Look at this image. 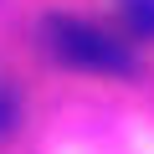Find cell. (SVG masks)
Listing matches in <instances>:
<instances>
[{
    "instance_id": "obj_2",
    "label": "cell",
    "mask_w": 154,
    "mask_h": 154,
    "mask_svg": "<svg viewBox=\"0 0 154 154\" xmlns=\"http://www.w3.org/2000/svg\"><path fill=\"white\" fill-rule=\"evenodd\" d=\"M11 128V103H5V93H0V134Z\"/></svg>"
},
{
    "instance_id": "obj_1",
    "label": "cell",
    "mask_w": 154,
    "mask_h": 154,
    "mask_svg": "<svg viewBox=\"0 0 154 154\" xmlns=\"http://www.w3.org/2000/svg\"><path fill=\"white\" fill-rule=\"evenodd\" d=\"M46 36H51V51L72 67H93V72H128V51L118 41H108L103 31L82 26V21H46Z\"/></svg>"
}]
</instances>
